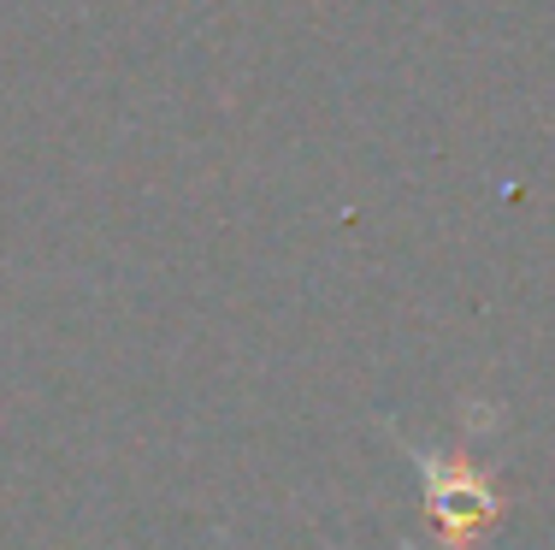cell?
<instances>
[{
	"label": "cell",
	"mask_w": 555,
	"mask_h": 550,
	"mask_svg": "<svg viewBox=\"0 0 555 550\" xmlns=\"http://www.w3.org/2000/svg\"><path fill=\"white\" fill-rule=\"evenodd\" d=\"M426 468V515L438 521V539L449 550H467L473 539H485V527L496 521V479L485 468H473L467 456H431L420 450Z\"/></svg>",
	"instance_id": "6da1fadb"
}]
</instances>
